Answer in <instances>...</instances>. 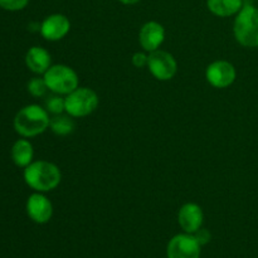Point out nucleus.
<instances>
[{
  "label": "nucleus",
  "mask_w": 258,
  "mask_h": 258,
  "mask_svg": "<svg viewBox=\"0 0 258 258\" xmlns=\"http://www.w3.org/2000/svg\"><path fill=\"white\" fill-rule=\"evenodd\" d=\"M25 184L39 193H48L57 188L62 180L60 169L54 163L47 160H37L24 168L23 173Z\"/></svg>",
  "instance_id": "f257e3e1"
},
{
  "label": "nucleus",
  "mask_w": 258,
  "mask_h": 258,
  "mask_svg": "<svg viewBox=\"0 0 258 258\" xmlns=\"http://www.w3.org/2000/svg\"><path fill=\"white\" fill-rule=\"evenodd\" d=\"M49 112L39 105H27L20 108L15 115L13 125L17 134L22 138H35L49 128Z\"/></svg>",
  "instance_id": "f03ea898"
},
{
  "label": "nucleus",
  "mask_w": 258,
  "mask_h": 258,
  "mask_svg": "<svg viewBox=\"0 0 258 258\" xmlns=\"http://www.w3.org/2000/svg\"><path fill=\"white\" fill-rule=\"evenodd\" d=\"M233 34L237 42L246 48H258V8L244 4L234 18Z\"/></svg>",
  "instance_id": "7ed1b4c3"
},
{
  "label": "nucleus",
  "mask_w": 258,
  "mask_h": 258,
  "mask_svg": "<svg viewBox=\"0 0 258 258\" xmlns=\"http://www.w3.org/2000/svg\"><path fill=\"white\" fill-rule=\"evenodd\" d=\"M48 90L55 95L67 96L80 87V77L72 67L66 64H53L43 75Z\"/></svg>",
  "instance_id": "20e7f679"
},
{
  "label": "nucleus",
  "mask_w": 258,
  "mask_h": 258,
  "mask_svg": "<svg viewBox=\"0 0 258 258\" xmlns=\"http://www.w3.org/2000/svg\"><path fill=\"white\" fill-rule=\"evenodd\" d=\"M66 113L71 117H86L95 112L100 98L96 91L90 87H77L64 97Z\"/></svg>",
  "instance_id": "39448f33"
},
{
  "label": "nucleus",
  "mask_w": 258,
  "mask_h": 258,
  "mask_svg": "<svg viewBox=\"0 0 258 258\" xmlns=\"http://www.w3.org/2000/svg\"><path fill=\"white\" fill-rule=\"evenodd\" d=\"M148 70L158 81H170L178 72V62L171 53L158 49L149 53Z\"/></svg>",
  "instance_id": "423d86ee"
},
{
  "label": "nucleus",
  "mask_w": 258,
  "mask_h": 258,
  "mask_svg": "<svg viewBox=\"0 0 258 258\" xmlns=\"http://www.w3.org/2000/svg\"><path fill=\"white\" fill-rule=\"evenodd\" d=\"M202 246L194 234L180 233L174 236L166 247L168 258H201Z\"/></svg>",
  "instance_id": "0eeeda50"
},
{
  "label": "nucleus",
  "mask_w": 258,
  "mask_h": 258,
  "mask_svg": "<svg viewBox=\"0 0 258 258\" xmlns=\"http://www.w3.org/2000/svg\"><path fill=\"white\" fill-rule=\"evenodd\" d=\"M237 78L236 67L231 62L218 59L212 62L206 70L207 82L214 88H227L234 83Z\"/></svg>",
  "instance_id": "6e6552de"
},
{
  "label": "nucleus",
  "mask_w": 258,
  "mask_h": 258,
  "mask_svg": "<svg viewBox=\"0 0 258 258\" xmlns=\"http://www.w3.org/2000/svg\"><path fill=\"white\" fill-rule=\"evenodd\" d=\"M71 30V22L64 14L54 13L43 19L39 25L42 37L48 42H58L63 39Z\"/></svg>",
  "instance_id": "1a4fd4ad"
},
{
  "label": "nucleus",
  "mask_w": 258,
  "mask_h": 258,
  "mask_svg": "<svg viewBox=\"0 0 258 258\" xmlns=\"http://www.w3.org/2000/svg\"><path fill=\"white\" fill-rule=\"evenodd\" d=\"M28 217L37 224H45L53 216V204L44 193L34 191L30 194L25 203Z\"/></svg>",
  "instance_id": "9d476101"
},
{
  "label": "nucleus",
  "mask_w": 258,
  "mask_h": 258,
  "mask_svg": "<svg viewBox=\"0 0 258 258\" xmlns=\"http://www.w3.org/2000/svg\"><path fill=\"white\" fill-rule=\"evenodd\" d=\"M165 28L155 20L146 22L139 32V43L145 52L151 53L158 50L165 40Z\"/></svg>",
  "instance_id": "9b49d317"
},
{
  "label": "nucleus",
  "mask_w": 258,
  "mask_h": 258,
  "mask_svg": "<svg viewBox=\"0 0 258 258\" xmlns=\"http://www.w3.org/2000/svg\"><path fill=\"white\" fill-rule=\"evenodd\" d=\"M204 222V213L201 206L197 203H185L178 212V223L185 233H196L202 228Z\"/></svg>",
  "instance_id": "f8f14e48"
},
{
  "label": "nucleus",
  "mask_w": 258,
  "mask_h": 258,
  "mask_svg": "<svg viewBox=\"0 0 258 258\" xmlns=\"http://www.w3.org/2000/svg\"><path fill=\"white\" fill-rule=\"evenodd\" d=\"M25 66L30 72L35 75H44L52 66V57L45 48L40 45H34L28 49L25 54Z\"/></svg>",
  "instance_id": "ddd939ff"
},
{
  "label": "nucleus",
  "mask_w": 258,
  "mask_h": 258,
  "mask_svg": "<svg viewBox=\"0 0 258 258\" xmlns=\"http://www.w3.org/2000/svg\"><path fill=\"white\" fill-rule=\"evenodd\" d=\"M12 160L18 168H27L30 163H33L34 158V149H33L32 143L28 139L23 138L15 141L12 146Z\"/></svg>",
  "instance_id": "4468645a"
},
{
  "label": "nucleus",
  "mask_w": 258,
  "mask_h": 258,
  "mask_svg": "<svg viewBox=\"0 0 258 258\" xmlns=\"http://www.w3.org/2000/svg\"><path fill=\"white\" fill-rule=\"evenodd\" d=\"M243 5V0H207L209 12L219 18L236 17Z\"/></svg>",
  "instance_id": "2eb2a0df"
},
{
  "label": "nucleus",
  "mask_w": 258,
  "mask_h": 258,
  "mask_svg": "<svg viewBox=\"0 0 258 258\" xmlns=\"http://www.w3.org/2000/svg\"><path fill=\"white\" fill-rule=\"evenodd\" d=\"M49 128L54 135L67 136L75 131V122L70 115H55L50 118Z\"/></svg>",
  "instance_id": "dca6fc26"
},
{
  "label": "nucleus",
  "mask_w": 258,
  "mask_h": 258,
  "mask_svg": "<svg viewBox=\"0 0 258 258\" xmlns=\"http://www.w3.org/2000/svg\"><path fill=\"white\" fill-rule=\"evenodd\" d=\"M45 110L52 115H60L66 112V101L60 95H53L45 101Z\"/></svg>",
  "instance_id": "f3484780"
},
{
  "label": "nucleus",
  "mask_w": 258,
  "mask_h": 258,
  "mask_svg": "<svg viewBox=\"0 0 258 258\" xmlns=\"http://www.w3.org/2000/svg\"><path fill=\"white\" fill-rule=\"evenodd\" d=\"M28 92L33 96V97H43L47 93L48 86L45 83L43 77H34L28 82Z\"/></svg>",
  "instance_id": "a211bd4d"
},
{
  "label": "nucleus",
  "mask_w": 258,
  "mask_h": 258,
  "mask_svg": "<svg viewBox=\"0 0 258 258\" xmlns=\"http://www.w3.org/2000/svg\"><path fill=\"white\" fill-rule=\"evenodd\" d=\"M29 0H0V8L8 12H19L27 8Z\"/></svg>",
  "instance_id": "6ab92c4d"
},
{
  "label": "nucleus",
  "mask_w": 258,
  "mask_h": 258,
  "mask_svg": "<svg viewBox=\"0 0 258 258\" xmlns=\"http://www.w3.org/2000/svg\"><path fill=\"white\" fill-rule=\"evenodd\" d=\"M148 60H149V54H146L145 52H136L134 53L133 57H131V62L135 66L136 68H143L148 67Z\"/></svg>",
  "instance_id": "aec40b11"
},
{
  "label": "nucleus",
  "mask_w": 258,
  "mask_h": 258,
  "mask_svg": "<svg viewBox=\"0 0 258 258\" xmlns=\"http://www.w3.org/2000/svg\"><path fill=\"white\" fill-rule=\"evenodd\" d=\"M194 237H196V239L198 241V243L201 244V246H206L207 243H208L209 241H211L212 236H211V232L208 231V229L206 228H201L198 229V231L196 232V233H193Z\"/></svg>",
  "instance_id": "412c9836"
},
{
  "label": "nucleus",
  "mask_w": 258,
  "mask_h": 258,
  "mask_svg": "<svg viewBox=\"0 0 258 258\" xmlns=\"http://www.w3.org/2000/svg\"><path fill=\"white\" fill-rule=\"evenodd\" d=\"M117 2L121 3V4H123V5H135V4H138L140 0H117Z\"/></svg>",
  "instance_id": "4be33fe9"
}]
</instances>
